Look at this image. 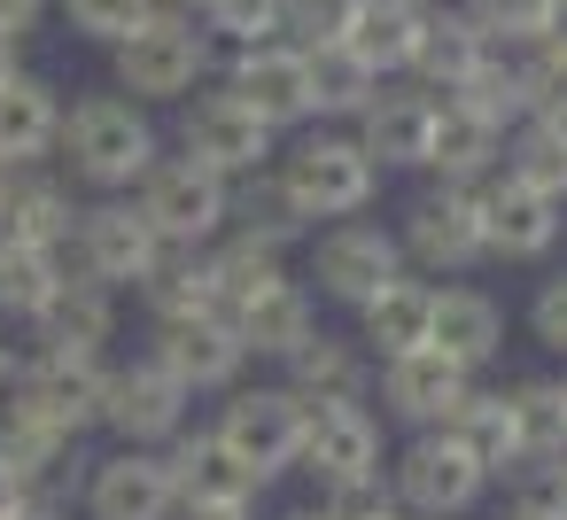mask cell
<instances>
[{"label":"cell","mask_w":567,"mask_h":520,"mask_svg":"<svg viewBox=\"0 0 567 520\" xmlns=\"http://www.w3.org/2000/svg\"><path fill=\"white\" fill-rule=\"evenodd\" d=\"M55 156H63V171H71L79 187H94V195H133V187L148 179V164L164 156V141H156V125H148L141 102H125V94H86V102L63 110Z\"/></svg>","instance_id":"1"},{"label":"cell","mask_w":567,"mask_h":520,"mask_svg":"<svg viewBox=\"0 0 567 520\" xmlns=\"http://www.w3.org/2000/svg\"><path fill=\"white\" fill-rule=\"evenodd\" d=\"M226 202H234V179H218L195 156H156L148 179L133 187V210L156 226L164 249H210L226 233Z\"/></svg>","instance_id":"2"},{"label":"cell","mask_w":567,"mask_h":520,"mask_svg":"<svg viewBox=\"0 0 567 520\" xmlns=\"http://www.w3.org/2000/svg\"><path fill=\"white\" fill-rule=\"evenodd\" d=\"M164 257V241H156V226L133 210V195H102V202H79V226H71V249H63V264L71 272H86L94 288H110V295H125V288H141L148 280V264Z\"/></svg>","instance_id":"3"},{"label":"cell","mask_w":567,"mask_h":520,"mask_svg":"<svg viewBox=\"0 0 567 520\" xmlns=\"http://www.w3.org/2000/svg\"><path fill=\"white\" fill-rule=\"evenodd\" d=\"M272 179L288 187V202L303 210V226H311V218H334V226H342V218H358V210L373 202V187H381L373 156H365L358 141H334V133L296 141Z\"/></svg>","instance_id":"4"},{"label":"cell","mask_w":567,"mask_h":520,"mask_svg":"<svg viewBox=\"0 0 567 520\" xmlns=\"http://www.w3.org/2000/svg\"><path fill=\"white\" fill-rule=\"evenodd\" d=\"M210 435L272 489V481L296 466V450H303V396H288L280 381H272V388H226Z\"/></svg>","instance_id":"5"},{"label":"cell","mask_w":567,"mask_h":520,"mask_svg":"<svg viewBox=\"0 0 567 520\" xmlns=\"http://www.w3.org/2000/svg\"><path fill=\"white\" fill-rule=\"evenodd\" d=\"M482 489H489V474H482L443 427L412 435L404 458L389 466V497H396V512H412V520H458V512L482 505Z\"/></svg>","instance_id":"6"},{"label":"cell","mask_w":567,"mask_h":520,"mask_svg":"<svg viewBox=\"0 0 567 520\" xmlns=\"http://www.w3.org/2000/svg\"><path fill=\"white\" fill-rule=\"evenodd\" d=\"M117 55V94L125 102H187L195 86H203V71H210V32H195V24H141L133 40H117L110 48Z\"/></svg>","instance_id":"7"},{"label":"cell","mask_w":567,"mask_h":520,"mask_svg":"<svg viewBox=\"0 0 567 520\" xmlns=\"http://www.w3.org/2000/svg\"><path fill=\"white\" fill-rule=\"evenodd\" d=\"M296 466L319 481V489H350V481H381V419L365 412V396H327V404H303V450Z\"/></svg>","instance_id":"8"},{"label":"cell","mask_w":567,"mask_h":520,"mask_svg":"<svg viewBox=\"0 0 567 520\" xmlns=\"http://www.w3.org/2000/svg\"><path fill=\"white\" fill-rule=\"evenodd\" d=\"M187 388L156 365V357H125V365H110V381H102V419L94 427H110L125 450H164L179 427H187Z\"/></svg>","instance_id":"9"},{"label":"cell","mask_w":567,"mask_h":520,"mask_svg":"<svg viewBox=\"0 0 567 520\" xmlns=\"http://www.w3.org/2000/svg\"><path fill=\"white\" fill-rule=\"evenodd\" d=\"M102 381H110V357H94V350H40V342H32L24 381H17L9 396L79 443V435L102 419Z\"/></svg>","instance_id":"10"},{"label":"cell","mask_w":567,"mask_h":520,"mask_svg":"<svg viewBox=\"0 0 567 520\" xmlns=\"http://www.w3.org/2000/svg\"><path fill=\"white\" fill-rule=\"evenodd\" d=\"M79 512L86 520H172L179 512V489H172L164 450H125L117 443L110 458H86Z\"/></svg>","instance_id":"11"},{"label":"cell","mask_w":567,"mask_h":520,"mask_svg":"<svg viewBox=\"0 0 567 520\" xmlns=\"http://www.w3.org/2000/svg\"><path fill=\"white\" fill-rule=\"evenodd\" d=\"M474 210H482V249L505 257V264H536L559 241V202L536 195V187H520L513 171L474 179Z\"/></svg>","instance_id":"12"},{"label":"cell","mask_w":567,"mask_h":520,"mask_svg":"<svg viewBox=\"0 0 567 520\" xmlns=\"http://www.w3.org/2000/svg\"><path fill=\"white\" fill-rule=\"evenodd\" d=\"M311 280H319V295L365 311L389 280H404V249H396V233H381V226H365V218H342V226L319 241Z\"/></svg>","instance_id":"13"},{"label":"cell","mask_w":567,"mask_h":520,"mask_svg":"<svg viewBox=\"0 0 567 520\" xmlns=\"http://www.w3.org/2000/svg\"><path fill=\"white\" fill-rule=\"evenodd\" d=\"M148 357L187 396H226V388H241V365H249V350L234 342L226 319H164V326H148Z\"/></svg>","instance_id":"14"},{"label":"cell","mask_w":567,"mask_h":520,"mask_svg":"<svg viewBox=\"0 0 567 520\" xmlns=\"http://www.w3.org/2000/svg\"><path fill=\"white\" fill-rule=\"evenodd\" d=\"M0 466H9L40 505H63V489L86 481V458L63 427H48L40 412H24L17 396H0Z\"/></svg>","instance_id":"15"},{"label":"cell","mask_w":567,"mask_h":520,"mask_svg":"<svg viewBox=\"0 0 567 520\" xmlns=\"http://www.w3.org/2000/svg\"><path fill=\"white\" fill-rule=\"evenodd\" d=\"M179 156L210 164L218 179H249V171L272 164V125L257 110H241L234 94H203L187 110V125H179Z\"/></svg>","instance_id":"16"},{"label":"cell","mask_w":567,"mask_h":520,"mask_svg":"<svg viewBox=\"0 0 567 520\" xmlns=\"http://www.w3.org/2000/svg\"><path fill=\"white\" fill-rule=\"evenodd\" d=\"M420 272H474L489 249H482V210H474V187H435L412 202L404 218V241H396Z\"/></svg>","instance_id":"17"},{"label":"cell","mask_w":567,"mask_h":520,"mask_svg":"<svg viewBox=\"0 0 567 520\" xmlns=\"http://www.w3.org/2000/svg\"><path fill=\"white\" fill-rule=\"evenodd\" d=\"M226 94H234L241 110H257L272 133H280V125H303V117H311V63H303V48H288V40L234 48Z\"/></svg>","instance_id":"18"},{"label":"cell","mask_w":567,"mask_h":520,"mask_svg":"<svg viewBox=\"0 0 567 520\" xmlns=\"http://www.w3.org/2000/svg\"><path fill=\"white\" fill-rule=\"evenodd\" d=\"M466 388H474V373L466 365H451L443 350H404V357H381V412L389 419H404V427H443L458 404H466Z\"/></svg>","instance_id":"19"},{"label":"cell","mask_w":567,"mask_h":520,"mask_svg":"<svg viewBox=\"0 0 567 520\" xmlns=\"http://www.w3.org/2000/svg\"><path fill=\"white\" fill-rule=\"evenodd\" d=\"M71 226H79V202H71V187L48 164H17L9 179H0V241H24V249L63 257Z\"/></svg>","instance_id":"20"},{"label":"cell","mask_w":567,"mask_h":520,"mask_svg":"<svg viewBox=\"0 0 567 520\" xmlns=\"http://www.w3.org/2000/svg\"><path fill=\"white\" fill-rule=\"evenodd\" d=\"M164 466H172L179 505H257V497H265V481H257L210 427H179V435L164 443Z\"/></svg>","instance_id":"21"},{"label":"cell","mask_w":567,"mask_h":520,"mask_svg":"<svg viewBox=\"0 0 567 520\" xmlns=\"http://www.w3.org/2000/svg\"><path fill=\"white\" fill-rule=\"evenodd\" d=\"M32 342H40V350H94V357H110V342H117V295L63 264L48 311L32 319Z\"/></svg>","instance_id":"22"},{"label":"cell","mask_w":567,"mask_h":520,"mask_svg":"<svg viewBox=\"0 0 567 520\" xmlns=\"http://www.w3.org/2000/svg\"><path fill=\"white\" fill-rule=\"evenodd\" d=\"M427 133H435V94H373L358 117V148L373 171H427Z\"/></svg>","instance_id":"23"},{"label":"cell","mask_w":567,"mask_h":520,"mask_svg":"<svg viewBox=\"0 0 567 520\" xmlns=\"http://www.w3.org/2000/svg\"><path fill=\"white\" fill-rule=\"evenodd\" d=\"M427 350H443L451 365L482 373V365L505 350V311H497V295H482V288H435V326H427Z\"/></svg>","instance_id":"24"},{"label":"cell","mask_w":567,"mask_h":520,"mask_svg":"<svg viewBox=\"0 0 567 520\" xmlns=\"http://www.w3.org/2000/svg\"><path fill=\"white\" fill-rule=\"evenodd\" d=\"M482 55H489V40L474 32V17H458V9H427L404 71L420 79V94H458V86L474 79V63H482Z\"/></svg>","instance_id":"25"},{"label":"cell","mask_w":567,"mask_h":520,"mask_svg":"<svg viewBox=\"0 0 567 520\" xmlns=\"http://www.w3.org/2000/svg\"><path fill=\"white\" fill-rule=\"evenodd\" d=\"M55 133H63V102L48 79L17 71L9 86H0V164H48L55 156Z\"/></svg>","instance_id":"26"},{"label":"cell","mask_w":567,"mask_h":520,"mask_svg":"<svg viewBox=\"0 0 567 520\" xmlns=\"http://www.w3.org/2000/svg\"><path fill=\"white\" fill-rule=\"evenodd\" d=\"M148 326L164 319H218V288H210V249H164L148 264V280L133 288Z\"/></svg>","instance_id":"27"},{"label":"cell","mask_w":567,"mask_h":520,"mask_svg":"<svg viewBox=\"0 0 567 520\" xmlns=\"http://www.w3.org/2000/svg\"><path fill=\"white\" fill-rule=\"evenodd\" d=\"M497 148H505L497 125H482V117L458 110V102H435L427 171H443V187H474V179H489V171H497Z\"/></svg>","instance_id":"28"},{"label":"cell","mask_w":567,"mask_h":520,"mask_svg":"<svg viewBox=\"0 0 567 520\" xmlns=\"http://www.w3.org/2000/svg\"><path fill=\"white\" fill-rule=\"evenodd\" d=\"M358 319H365V334H358V342H365L373 357H404V350H427V326H435V288L404 272V280H389V288H381V295H373V303H365Z\"/></svg>","instance_id":"29"},{"label":"cell","mask_w":567,"mask_h":520,"mask_svg":"<svg viewBox=\"0 0 567 520\" xmlns=\"http://www.w3.org/2000/svg\"><path fill=\"white\" fill-rule=\"evenodd\" d=\"M288 396H303V404H327V396H365V350L358 342H342V334H303L288 357Z\"/></svg>","instance_id":"30"},{"label":"cell","mask_w":567,"mask_h":520,"mask_svg":"<svg viewBox=\"0 0 567 520\" xmlns=\"http://www.w3.org/2000/svg\"><path fill=\"white\" fill-rule=\"evenodd\" d=\"M443 435L489 474V481H505V474H520V450H513V419H505V388H466V404L443 419Z\"/></svg>","instance_id":"31"},{"label":"cell","mask_w":567,"mask_h":520,"mask_svg":"<svg viewBox=\"0 0 567 520\" xmlns=\"http://www.w3.org/2000/svg\"><path fill=\"white\" fill-rule=\"evenodd\" d=\"M505 419H513L520 474L567 458V396H559V381H513V388H505Z\"/></svg>","instance_id":"32"},{"label":"cell","mask_w":567,"mask_h":520,"mask_svg":"<svg viewBox=\"0 0 567 520\" xmlns=\"http://www.w3.org/2000/svg\"><path fill=\"white\" fill-rule=\"evenodd\" d=\"M226 326H234V342H241L249 357H288L303 334H319V319H311V295H303L296 280H280L272 295H257V303H249V311H234Z\"/></svg>","instance_id":"33"},{"label":"cell","mask_w":567,"mask_h":520,"mask_svg":"<svg viewBox=\"0 0 567 520\" xmlns=\"http://www.w3.org/2000/svg\"><path fill=\"white\" fill-rule=\"evenodd\" d=\"M412 40H420V9H404V0H358V17H350V32H342V48H350L373 79L404 71V63H412Z\"/></svg>","instance_id":"34"},{"label":"cell","mask_w":567,"mask_h":520,"mask_svg":"<svg viewBox=\"0 0 567 520\" xmlns=\"http://www.w3.org/2000/svg\"><path fill=\"white\" fill-rule=\"evenodd\" d=\"M303 63H311V117H365L373 110V94H381V79L334 40V48H303Z\"/></svg>","instance_id":"35"},{"label":"cell","mask_w":567,"mask_h":520,"mask_svg":"<svg viewBox=\"0 0 567 520\" xmlns=\"http://www.w3.org/2000/svg\"><path fill=\"white\" fill-rule=\"evenodd\" d=\"M288 272H280V249H257V241H218L210 249V288H218V319H234V311H249L257 295H272Z\"/></svg>","instance_id":"36"},{"label":"cell","mask_w":567,"mask_h":520,"mask_svg":"<svg viewBox=\"0 0 567 520\" xmlns=\"http://www.w3.org/2000/svg\"><path fill=\"white\" fill-rule=\"evenodd\" d=\"M55 280H63V257L24 249V241H0V319H9V326H24V334H32V319L48 311Z\"/></svg>","instance_id":"37"},{"label":"cell","mask_w":567,"mask_h":520,"mask_svg":"<svg viewBox=\"0 0 567 520\" xmlns=\"http://www.w3.org/2000/svg\"><path fill=\"white\" fill-rule=\"evenodd\" d=\"M226 226H234L241 241H257V249H288V241L303 233V210L288 202V187H280L272 171H249V187L226 202Z\"/></svg>","instance_id":"38"},{"label":"cell","mask_w":567,"mask_h":520,"mask_svg":"<svg viewBox=\"0 0 567 520\" xmlns=\"http://www.w3.org/2000/svg\"><path fill=\"white\" fill-rule=\"evenodd\" d=\"M443 102L474 110V117H482V125H497V133H505L513 117H528V102H520V71H513V63H505L497 48H489V55L474 63V79H466L458 94H443Z\"/></svg>","instance_id":"39"},{"label":"cell","mask_w":567,"mask_h":520,"mask_svg":"<svg viewBox=\"0 0 567 520\" xmlns=\"http://www.w3.org/2000/svg\"><path fill=\"white\" fill-rule=\"evenodd\" d=\"M505 171L520 179V187H536V195H551V202H567V141L544 125V117H528V133L513 141V156H505Z\"/></svg>","instance_id":"40"},{"label":"cell","mask_w":567,"mask_h":520,"mask_svg":"<svg viewBox=\"0 0 567 520\" xmlns=\"http://www.w3.org/2000/svg\"><path fill=\"white\" fill-rule=\"evenodd\" d=\"M466 17H474V32H482L489 48H497V40H505V48H536V40L551 32V17H559V0H474Z\"/></svg>","instance_id":"41"},{"label":"cell","mask_w":567,"mask_h":520,"mask_svg":"<svg viewBox=\"0 0 567 520\" xmlns=\"http://www.w3.org/2000/svg\"><path fill=\"white\" fill-rule=\"evenodd\" d=\"M63 17H71L79 40L117 48V40H133L141 24H156V0H63Z\"/></svg>","instance_id":"42"},{"label":"cell","mask_w":567,"mask_h":520,"mask_svg":"<svg viewBox=\"0 0 567 520\" xmlns=\"http://www.w3.org/2000/svg\"><path fill=\"white\" fill-rule=\"evenodd\" d=\"M358 17V0H280V32L288 48H334Z\"/></svg>","instance_id":"43"},{"label":"cell","mask_w":567,"mask_h":520,"mask_svg":"<svg viewBox=\"0 0 567 520\" xmlns=\"http://www.w3.org/2000/svg\"><path fill=\"white\" fill-rule=\"evenodd\" d=\"M520 102H528V117H551V110H567V48H551V40H536L520 63Z\"/></svg>","instance_id":"44"},{"label":"cell","mask_w":567,"mask_h":520,"mask_svg":"<svg viewBox=\"0 0 567 520\" xmlns=\"http://www.w3.org/2000/svg\"><path fill=\"white\" fill-rule=\"evenodd\" d=\"M203 24H210L218 40H234V48H265V40L280 32V0H210Z\"/></svg>","instance_id":"45"},{"label":"cell","mask_w":567,"mask_h":520,"mask_svg":"<svg viewBox=\"0 0 567 520\" xmlns=\"http://www.w3.org/2000/svg\"><path fill=\"white\" fill-rule=\"evenodd\" d=\"M520 505H528V512H544V520H567V458L528 466V474H520Z\"/></svg>","instance_id":"46"},{"label":"cell","mask_w":567,"mask_h":520,"mask_svg":"<svg viewBox=\"0 0 567 520\" xmlns=\"http://www.w3.org/2000/svg\"><path fill=\"white\" fill-rule=\"evenodd\" d=\"M528 326H536V342H544V350H559V357H567V280H544V288H536Z\"/></svg>","instance_id":"47"},{"label":"cell","mask_w":567,"mask_h":520,"mask_svg":"<svg viewBox=\"0 0 567 520\" xmlns=\"http://www.w3.org/2000/svg\"><path fill=\"white\" fill-rule=\"evenodd\" d=\"M24 357H32V334L0 319V396H9V388L24 381Z\"/></svg>","instance_id":"48"},{"label":"cell","mask_w":567,"mask_h":520,"mask_svg":"<svg viewBox=\"0 0 567 520\" xmlns=\"http://www.w3.org/2000/svg\"><path fill=\"white\" fill-rule=\"evenodd\" d=\"M40 17H48V0H0V40H32L40 32Z\"/></svg>","instance_id":"49"},{"label":"cell","mask_w":567,"mask_h":520,"mask_svg":"<svg viewBox=\"0 0 567 520\" xmlns=\"http://www.w3.org/2000/svg\"><path fill=\"white\" fill-rule=\"evenodd\" d=\"M172 520H257V505H179Z\"/></svg>","instance_id":"50"},{"label":"cell","mask_w":567,"mask_h":520,"mask_svg":"<svg viewBox=\"0 0 567 520\" xmlns=\"http://www.w3.org/2000/svg\"><path fill=\"white\" fill-rule=\"evenodd\" d=\"M24 505H32V489H24L9 466H0V520H9V512H24Z\"/></svg>","instance_id":"51"},{"label":"cell","mask_w":567,"mask_h":520,"mask_svg":"<svg viewBox=\"0 0 567 520\" xmlns=\"http://www.w3.org/2000/svg\"><path fill=\"white\" fill-rule=\"evenodd\" d=\"M203 9H210V0H156V17H164V24H195Z\"/></svg>","instance_id":"52"},{"label":"cell","mask_w":567,"mask_h":520,"mask_svg":"<svg viewBox=\"0 0 567 520\" xmlns=\"http://www.w3.org/2000/svg\"><path fill=\"white\" fill-rule=\"evenodd\" d=\"M9 520H71V505H40V497H32V505H24V512H9Z\"/></svg>","instance_id":"53"},{"label":"cell","mask_w":567,"mask_h":520,"mask_svg":"<svg viewBox=\"0 0 567 520\" xmlns=\"http://www.w3.org/2000/svg\"><path fill=\"white\" fill-rule=\"evenodd\" d=\"M17 71H24V63H17V40H0V86H9Z\"/></svg>","instance_id":"54"},{"label":"cell","mask_w":567,"mask_h":520,"mask_svg":"<svg viewBox=\"0 0 567 520\" xmlns=\"http://www.w3.org/2000/svg\"><path fill=\"white\" fill-rule=\"evenodd\" d=\"M280 520H327V505H296V512H280Z\"/></svg>","instance_id":"55"},{"label":"cell","mask_w":567,"mask_h":520,"mask_svg":"<svg viewBox=\"0 0 567 520\" xmlns=\"http://www.w3.org/2000/svg\"><path fill=\"white\" fill-rule=\"evenodd\" d=\"M404 9H420V17H427V9H451V0H404Z\"/></svg>","instance_id":"56"},{"label":"cell","mask_w":567,"mask_h":520,"mask_svg":"<svg viewBox=\"0 0 567 520\" xmlns=\"http://www.w3.org/2000/svg\"><path fill=\"white\" fill-rule=\"evenodd\" d=\"M505 520H544V512H528V505H513V512H505Z\"/></svg>","instance_id":"57"},{"label":"cell","mask_w":567,"mask_h":520,"mask_svg":"<svg viewBox=\"0 0 567 520\" xmlns=\"http://www.w3.org/2000/svg\"><path fill=\"white\" fill-rule=\"evenodd\" d=\"M373 520H412V512H396V505H389V512H373Z\"/></svg>","instance_id":"58"},{"label":"cell","mask_w":567,"mask_h":520,"mask_svg":"<svg viewBox=\"0 0 567 520\" xmlns=\"http://www.w3.org/2000/svg\"><path fill=\"white\" fill-rule=\"evenodd\" d=\"M0 179H9V164H0Z\"/></svg>","instance_id":"59"},{"label":"cell","mask_w":567,"mask_h":520,"mask_svg":"<svg viewBox=\"0 0 567 520\" xmlns=\"http://www.w3.org/2000/svg\"><path fill=\"white\" fill-rule=\"evenodd\" d=\"M559 396H567V381H559Z\"/></svg>","instance_id":"60"}]
</instances>
